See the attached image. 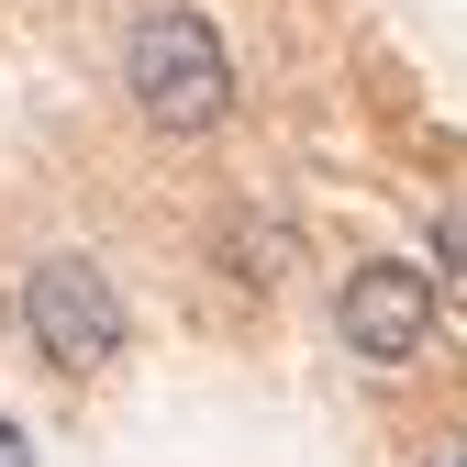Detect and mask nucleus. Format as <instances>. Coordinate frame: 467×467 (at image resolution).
<instances>
[{"label": "nucleus", "instance_id": "f257e3e1", "mask_svg": "<svg viewBox=\"0 0 467 467\" xmlns=\"http://www.w3.org/2000/svg\"><path fill=\"white\" fill-rule=\"evenodd\" d=\"M123 89L156 134H212L223 111H234V56L212 34V12H190V0H156V12H134L123 34Z\"/></svg>", "mask_w": 467, "mask_h": 467}, {"label": "nucleus", "instance_id": "f03ea898", "mask_svg": "<svg viewBox=\"0 0 467 467\" xmlns=\"http://www.w3.org/2000/svg\"><path fill=\"white\" fill-rule=\"evenodd\" d=\"M23 334H34V357L56 379H100V368H123L134 312H123V289H111L89 256H45L23 278Z\"/></svg>", "mask_w": 467, "mask_h": 467}, {"label": "nucleus", "instance_id": "7ed1b4c3", "mask_svg": "<svg viewBox=\"0 0 467 467\" xmlns=\"http://www.w3.org/2000/svg\"><path fill=\"white\" fill-rule=\"evenodd\" d=\"M334 323H345V345H357L368 368H412V357H423V334H434V278H423V267H400V256H368L357 278H345Z\"/></svg>", "mask_w": 467, "mask_h": 467}, {"label": "nucleus", "instance_id": "20e7f679", "mask_svg": "<svg viewBox=\"0 0 467 467\" xmlns=\"http://www.w3.org/2000/svg\"><path fill=\"white\" fill-rule=\"evenodd\" d=\"M278 256H289V234H278V223H256V212H234V223H223V267L245 278V289H267Z\"/></svg>", "mask_w": 467, "mask_h": 467}, {"label": "nucleus", "instance_id": "39448f33", "mask_svg": "<svg viewBox=\"0 0 467 467\" xmlns=\"http://www.w3.org/2000/svg\"><path fill=\"white\" fill-rule=\"evenodd\" d=\"M434 278L467 301V201H445V212H434Z\"/></svg>", "mask_w": 467, "mask_h": 467}, {"label": "nucleus", "instance_id": "423d86ee", "mask_svg": "<svg viewBox=\"0 0 467 467\" xmlns=\"http://www.w3.org/2000/svg\"><path fill=\"white\" fill-rule=\"evenodd\" d=\"M0 467H34V434H23L12 412H0Z\"/></svg>", "mask_w": 467, "mask_h": 467}, {"label": "nucleus", "instance_id": "0eeeda50", "mask_svg": "<svg viewBox=\"0 0 467 467\" xmlns=\"http://www.w3.org/2000/svg\"><path fill=\"white\" fill-rule=\"evenodd\" d=\"M434 467H467V445H445V456H434Z\"/></svg>", "mask_w": 467, "mask_h": 467}]
</instances>
